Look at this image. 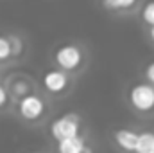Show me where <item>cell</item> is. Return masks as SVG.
Returning <instances> with one entry per match:
<instances>
[{
	"label": "cell",
	"instance_id": "obj_1",
	"mask_svg": "<svg viewBox=\"0 0 154 153\" xmlns=\"http://www.w3.org/2000/svg\"><path fill=\"white\" fill-rule=\"evenodd\" d=\"M54 65L70 72L77 74L84 69L86 65V50L81 43L77 41H66L63 45H59L54 50Z\"/></svg>",
	"mask_w": 154,
	"mask_h": 153
},
{
	"label": "cell",
	"instance_id": "obj_2",
	"mask_svg": "<svg viewBox=\"0 0 154 153\" xmlns=\"http://www.w3.org/2000/svg\"><path fill=\"white\" fill-rule=\"evenodd\" d=\"M127 101L133 112L142 117H152L154 115V85L147 79L142 83L131 85L127 92Z\"/></svg>",
	"mask_w": 154,
	"mask_h": 153
},
{
	"label": "cell",
	"instance_id": "obj_3",
	"mask_svg": "<svg viewBox=\"0 0 154 153\" xmlns=\"http://www.w3.org/2000/svg\"><path fill=\"white\" fill-rule=\"evenodd\" d=\"M47 112L48 101L38 92H31L16 101V115L27 124H38L39 121L45 119Z\"/></svg>",
	"mask_w": 154,
	"mask_h": 153
},
{
	"label": "cell",
	"instance_id": "obj_4",
	"mask_svg": "<svg viewBox=\"0 0 154 153\" xmlns=\"http://www.w3.org/2000/svg\"><path fill=\"white\" fill-rule=\"evenodd\" d=\"M81 128H82V119H81V115L74 114V112L61 114L48 122V133H50L54 142L79 135Z\"/></svg>",
	"mask_w": 154,
	"mask_h": 153
},
{
	"label": "cell",
	"instance_id": "obj_5",
	"mask_svg": "<svg viewBox=\"0 0 154 153\" xmlns=\"http://www.w3.org/2000/svg\"><path fill=\"white\" fill-rule=\"evenodd\" d=\"M72 76L74 74H70V72H66L59 67L47 69L41 76L43 90L52 97H63L72 86Z\"/></svg>",
	"mask_w": 154,
	"mask_h": 153
},
{
	"label": "cell",
	"instance_id": "obj_6",
	"mask_svg": "<svg viewBox=\"0 0 154 153\" xmlns=\"http://www.w3.org/2000/svg\"><path fill=\"white\" fill-rule=\"evenodd\" d=\"M54 148H56L57 153H91L93 151V148L88 144L86 135H82V133L74 135L70 139H65V141H57Z\"/></svg>",
	"mask_w": 154,
	"mask_h": 153
},
{
	"label": "cell",
	"instance_id": "obj_7",
	"mask_svg": "<svg viewBox=\"0 0 154 153\" xmlns=\"http://www.w3.org/2000/svg\"><path fill=\"white\" fill-rule=\"evenodd\" d=\"M113 142L124 151H136L138 132H134L131 128H118L113 132Z\"/></svg>",
	"mask_w": 154,
	"mask_h": 153
},
{
	"label": "cell",
	"instance_id": "obj_8",
	"mask_svg": "<svg viewBox=\"0 0 154 153\" xmlns=\"http://www.w3.org/2000/svg\"><path fill=\"white\" fill-rule=\"evenodd\" d=\"M142 0H100V5L115 15H131L140 9Z\"/></svg>",
	"mask_w": 154,
	"mask_h": 153
},
{
	"label": "cell",
	"instance_id": "obj_9",
	"mask_svg": "<svg viewBox=\"0 0 154 153\" xmlns=\"http://www.w3.org/2000/svg\"><path fill=\"white\" fill-rule=\"evenodd\" d=\"M11 83L7 85V88H9V92H11V96H13V99H22L23 96H27V94H31V92H34V86H32V83H31V79H27V77L23 76H16L13 77V79H9Z\"/></svg>",
	"mask_w": 154,
	"mask_h": 153
},
{
	"label": "cell",
	"instance_id": "obj_10",
	"mask_svg": "<svg viewBox=\"0 0 154 153\" xmlns=\"http://www.w3.org/2000/svg\"><path fill=\"white\" fill-rule=\"evenodd\" d=\"M136 153H154V132H149V130L138 132Z\"/></svg>",
	"mask_w": 154,
	"mask_h": 153
},
{
	"label": "cell",
	"instance_id": "obj_11",
	"mask_svg": "<svg viewBox=\"0 0 154 153\" xmlns=\"http://www.w3.org/2000/svg\"><path fill=\"white\" fill-rule=\"evenodd\" d=\"M13 41L11 34H0V63L13 61Z\"/></svg>",
	"mask_w": 154,
	"mask_h": 153
},
{
	"label": "cell",
	"instance_id": "obj_12",
	"mask_svg": "<svg viewBox=\"0 0 154 153\" xmlns=\"http://www.w3.org/2000/svg\"><path fill=\"white\" fill-rule=\"evenodd\" d=\"M140 20H142L147 27H152L154 25V0L145 2V4L140 7Z\"/></svg>",
	"mask_w": 154,
	"mask_h": 153
},
{
	"label": "cell",
	"instance_id": "obj_13",
	"mask_svg": "<svg viewBox=\"0 0 154 153\" xmlns=\"http://www.w3.org/2000/svg\"><path fill=\"white\" fill-rule=\"evenodd\" d=\"M11 101H13V96L7 88V85L0 83V112H7V108L11 106Z\"/></svg>",
	"mask_w": 154,
	"mask_h": 153
},
{
	"label": "cell",
	"instance_id": "obj_14",
	"mask_svg": "<svg viewBox=\"0 0 154 153\" xmlns=\"http://www.w3.org/2000/svg\"><path fill=\"white\" fill-rule=\"evenodd\" d=\"M11 41H13V58L18 60L23 56V50H25V45H23V40L18 34H11Z\"/></svg>",
	"mask_w": 154,
	"mask_h": 153
},
{
	"label": "cell",
	"instance_id": "obj_15",
	"mask_svg": "<svg viewBox=\"0 0 154 153\" xmlns=\"http://www.w3.org/2000/svg\"><path fill=\"white\" fill-rule=\"evenodd\" d=\"M143 77H145L149 83L154 85V60H151V61L145 65V69H143Z\"/></svg>",
	"mask_w": 154,
	"mask_h": 153
},
{
	"label": "cell",
	"instance_id": "obj_16",
	"mask_svg": "<svg viewBox=\"0 0 154 153\" xmlns=\"http://www.w3.org/2000/svg\"><path fill=\"white\" fill-rule=\"evenodd\" d=\"M149 40L154 43V25L152 27H149Z\"/></svg>",
	"mask_w": 154,
	"mask_h": 153
}]
</instances>
